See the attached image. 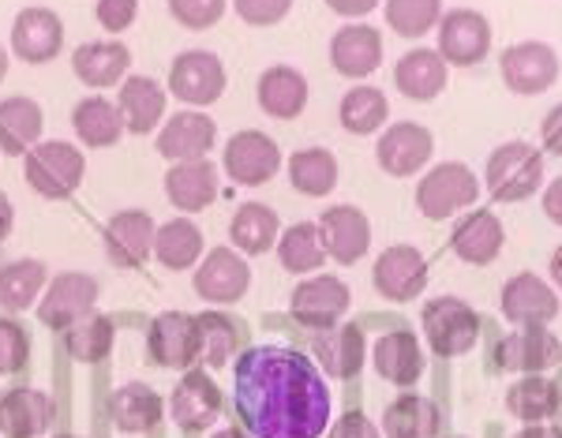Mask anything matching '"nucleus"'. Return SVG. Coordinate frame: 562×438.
Instances as JSON below:
<instances>
[{
  "label": "nucleus",
  "instance_id": "nucleus-27",
  "mask_svg": "<svg viewBox=\"0 0 562 438\" xmlns=\"http://www.w3.org/2000/svg\"><path fill=\"white\" fill-rule=\"evenodd\" d=\"M503 244H506V229L492 210H469L465 217H458L454 233H450V248H454L458 259L469 262V267H487V262H495Z\"/></svg>",
  "mask_w": 562,
  "mask_h": 438
},
{
  "label": "nucleus",
  "instance_id": "nucleus-40",
  "mask_svg": "<svg viewBox=\"0 0 562 438\" xmlns=\"http://www.w3.org/2000/svg\"><path fill=\"white\" fill-rule=\"evenodd\" d=\"M338 158H334L326 146H304L289 158V184H293L301 195H312V199H323L338 188Z\"/></svg>",
  "mask_w": 562,
  "mask_h": 438
},
{
  "label": "nucleus",
  "instance_id": "nucleus-33",
  "mask_svg": "<svg viewBox=\"0 0 562 438\" xmlns=\"http://www.w3.org/2000/svg\"><path fill=\"white\" fill-rule=\"evenodd\" d=\"M166 87L158 83V79L150 76H132L121 83V98H116V105H121V116H124V132L132 135H150L154 127L161 124V116H166Z\"/></svg>",
  "mask_w": 562,
  "mask_h": 438
},
{
  "label": "nucleus",
  "instance_id": "nucleus-47",
  "mask_svg": "<svg viewBox=\"0 0 562 438\" xmlns=\"http://www.w3.org/2000/svg\"><path fill=\"white\" fill-rule=\"evenodd\" d=\"M31 363V334L20 318L0 315V375H23Z\"/></svg>",
  "mask_w": 562,
  "mask_h": 438
},
{
  "label": "nucleus",
  "instance_id": "nucleus-55",
  "mask_svg": "<svg viewBox=\"0 0 562 438\" xmlns=\"http://www.w3.org/2000/svg\"><path fill=\"white\" fill-rule=\"evenodd\" d=\"M15 229V206H12V199L0 191V244L8 240V233Z\"/></svg>",
  "mask_w": 562,
  "mask_h": 438
},
{
  "label": "nucleus",
  "instance_id": "nucleus-1",
  "mask_svg": "<svg viewBox=\"0 0 562 438\" xmlns=\"http://www.w3.org/2000/svg\"><path fill=\"white\" fill-rule=\"evenodd\" d=\"M233 401L251 438H323L330 424V386L312 356L289 345L244 349Z\"/></svg>",
  "mask_w": 562,
  "mask_h": 438
},
{
  "label": "nucleus",
  "instance_id": "nucleus-25",
  "mask_svg": "<svg viewBox=\"0 0 562 438\" xmlns=\"http://www.w3.org/2000/svg\"><path fill=\"white\" fill-rule=\"evenodd\" d=\"M166 401L147 382H124L109 397V416H113L121 435H154L166 424Z\"/></svg>",
  "mask_w": 562,
  "mask_h": 438
},
{
  "label": "nucleus",
  "instance_id": "nucleus-39",
  "mask_svg": "<svg viewBox=\"0 0 562 438\" xmlns=\"http://www.w3.org/2000/svg\"><path fill=\"white\" fill-rule=\"evenodd\" d=\"M49 285V270L42 259H15L0 267V307L12 315L38 304L42 289Z\"/></svg>",
  "mask_w": 562,
  "mask_h": 438
},
{
  "label": "nucleus",
  "instance_id": "nucleus-12",
  "mask_svg": "<svg viewBox=\"0 0 562 438\" xmlns=\"http://www.w3.org/2000/svg\"><path fill=\"white\" fill-rule=\"evenodd\" d=\"M503 315L514 330H532V326H551L559 318V292L540 273L521 270L503 285Z\"/></svg>",
  "mask_w": 562,
  "mask_h": 438
},
{
  "label": "nucleus",
  "instance_id": "nucleus-46",
  "mask_svg": "<svg viewBox=\"0 0 562 438\" xmlns=\"http://www.w3.org/2000/svg\"><path fill=\"white\" fill-rule=\"evenodd\" d=\"M442 20V0H386V23L402 38H424Z\"/></svg>",
  "mask_w": 562,
  "mask_h": 438
},
{
  "label": "nucleus",
  "instance_id": "nucleus-8",
  "mask_svg": "<svg viewBox=\"0 0 562 438\" xmlns=\"http://www.w3.org/2000/svg\"><path fill=\"white\" fill-rule=\"evenodd\" d=\"M98 296H102V285H98V278H90V273H83V270L57 273L42 292V304H38L42 326L65 334L68 326H76L79 318H87L94 312Z\"/></svg>",
  "mask_w": 562,
  "mask_h": 438
},
{
  "label": "nucleus",
  "instance_id": "nucleus-44",
  "mask_svg": "<svg viewBox=\"0 0 562 438\" xmlns=\"http://www.w3.org/2000/svg\"><path fill=\"white\" fill-rule=\"evenodd\" d=\"M278 262H281V270L301 273V278H304V273H312V270H319L326 262L319 225H315V222L289 225V229L281 233V240H278Z\"/></svg>",
  "mask_w": 562,
  "mask_h": 438
},
{
  "label": "nucleus",
  "instance_id": "nucleus-45",
  "mask_svg": "<svg viewBox=\"0 0 562 438\" xmlns=\"http://www.w3.org/2000/svg\"><path fill=\"white\" fill-rule=\"evenodd\" d=\"M386 116H390L386 94L379 87H364V83L352 87L338 105V121L352 135H375L386 124Z\"/></svg>",
  "mask_w": 562,
  "mask_h": 438
},
{
  "label": "nucleus",
  "instance_id": "nucleus-15",
  "mask_svg": "<svg viewBox=\"0 0 562 438\" xmlns=\"http://www.w3.org/2000/svg\"><path fill=\"white\" fill-rule=\"evenodd\" d=\"M431 154H435V135L416 121L390 124L375 143L379 169L390 172V177H397V180L416 177L420 169H428Z\"/></svg>",
  "mask_w": 562,
  "mask_h": 438
},
{
  "label": "nucleus",
  "instance_id": "nucleus-49",
  "mask_svg": "<svg viewBox=\"0 0 562 438\" xmlns=\"http://www.w3.org/2000/svg\"><path fill=\"white\" fill-rule=\"evenodd\" d=\"M233 8L248 26H274L289 15L293 0H233Z\"/></svg>",
  "mask_w": 562,
  "mask_h": 438
},
{
  "label": "nucleus",
  "instance_id": "nucleus-18",
  "mask_svg": "<svg viewBox=\"0 0 562 438\" xmlns=\"http://www.w3.org/2000/svg\"><path fill=\"white\" fill-rule=\"evenodd\" d=\"M65 49V23L53 8L31 4L12 23V53L23 64H49Z\"/></svg>",
  "mask_w": 562,
  "mask_h": 438
},
{
  "label": "nucleus",
  "instance_id": "nucleus-14",
  "mask_svg": "<svg viewBox=\"0 0 562 438\" xmlns=\"http://www.w3.org/2000/svg\"><path fill=\"white\" fill-rule=\"evenodd\" d=\"M492 53V23L476 8H450L439 20V57L454 68H473Z\"/></svg>",
  "mask_w": 562,
  "mask_h": 438
},
{
  "label": "nucleus",
  "instance_id": "nucleus-52",
  "mask_svg": "<svg viewBox=\"0 0 562 438\" xmlns=\"http://www.w3.org/2000/svg\"><path fill=\"white\" fill-rule=\"evenodd\" d=\"M540 139H543V150L562 158V102L540 121Z\"/></svg>",
  "mask_w": 562,
  "mask_h": 438
},
{
  "label": "nucleus",
  "instance_id": "nucleus-60",
  "mask_svg": "<svg viewBox=\"0 0 562 438\" xmlns=\"http://www.w3.org/2000/svg\"><path fill=\"white\" fill-rule=\"evenodd\" d=\"M53 438H83V435H53Z\"/></svg>",
  "mask_w": 562,
  "mask_h": 438
},
{
  "label": "nucleus",
  "instance_id": "nucleus-19",
  "mask_svg": "<svg viewBox=\"0 0 562 438\" xmlns=\"http://www.w3.org/2000/svg\"><path fill=\"white\" fill-rule=\"evenodd\" d=\"M371 278H375V289L383 292L386 300L409 304V300H416L428 289V259H424L420 248H413V244H394V248H386L375 259Z\"/></svg>",
  "mask_w": 562,
  "mask_h": 438
},
{
  "label": "nucleus",
  "instance_id": "nucleus-21",
  "mask_svg": "<svg viewBox=\"0 0 562 438\" xmlns=\"http://www.w3.org/2000/svg\"><path fill=\"white\" fill-rule=\"evenodd\" d=\"M217 143V124L214 116L199 113V109H184V113H173L166 124H161L158 139H154V150L166 161H199L214 150Z\"/></svg>",
  "mask_w": 562,
  "mask_h": 438
},
{
  "label": "nucleus",
  "instance_id": "nucleus-3",
  "mask_svg": "<svg viewBox=\"0 0 562 438\" xmlns=\"http://www.w3.org/2000/svg\"><path fill=\"white\" fill-rule=\"evenodd\" d=\"M23 177L31 191H38L42 199H68L83 184L87 158L79 146H71L65 139H45L34 150H26Z\"/></svg>",
  "mask_w": 562,
  "mask_h": 438
},
{
  "label": "nucleus",
  "instance_id": "nucleus-31",
  "mask_svg": "<svg viewBox=\"0 0 562 438\" xmlns=\"http://www.w3.org/2000/svg\"><path fill=\"white\" fill-rule=\"evenodd\" d=\"M371 360H375L379 379L394 382V386H413V382H420L424 375V349H420V341H416V334L405 330V326L402 330H386L379 337Z\"/></svg>",
  "mask_w": 562,
  "mask_h": 438
},
{
  "label": "nucleus",
  "instance_id": "nucleus-24",
  "mask_svg": "<svg viewBox=\"0 0 562 438\" xmlns=\"http://www.w3.org/2000/svg\"><path fill=\"white\" fill-rule=\"evenodd\" d=\"M57 419V405L49 394L34 386H12L0 394V435L4 438H38Z\"/></svg>",
  "mask_w": 562,
  "mask_h": 438
},
{
  "label": "nucleus",
  "instance_id": "nucleus-36",
  "mask_svg": "<svg viewBox=\"0 0 562 438\" xmlns=\"http://www.w3.org/2000/svg\"><path fill=\"white\" fill-rule=\"evenodd\" d=\"M71 127H76V135L83 146H98V150H102V146H116L124 135L121 105L109 102L102 94H90L71 109Z\"/></svg>",
  "mask_w": 562,
  "mask_h": 438
},
{
  "label": "nucleus",
  "instance_id": "nucleus-26",
  "mask_svg": "<svg viewBox=\"0 0 562 438\" xmlns=\"http://www.w3.org/2000/svg\"><path fill=\"white\" fill-rule=\"evenodd\" d=\"M315 360L330 379H357L368 360V337L360 323H338L315 334Z\"/></svg>",
  "mask_w": 562,
  "mask_h": 438
},
{
  "label": "nucleus",
  "instance_id": "nucleus-37",
  "mask_svg": "<svg viewBox=\"0 0 562 438\" xmlns=\"http://www.w3.org/2000/svg\"><path fill=\"white\" fill-rule=\"evenodd\" d=\"M506 408L521 424H543V419H551L562 408V386L555 379L525 375L510 382V390H506Z\"/></svg>",
  "mask_w": 562,
  "mask_h": 438
},
{
  "label": "nucleus",
  "instance_id": "nucleus-51",
  "mask_svg": "<svg viewBox=\"0 0 562 438\" xmlns=\"http://www.w3.org/2000/svg\"><path fill=\"white\" fill-rule=\"evenodd\" d=\"M326 438H383V431H379L360 408H349V413H341V419L330 427Z\"/></svg>",
  "mask_w": 562,
  "mask_h": 438
},
{
  "label": "nucleus",
  "instance_id": "nucleus-56",
  "mask_svg": "<svg viewBox=\"0 0 562 438\" xmlns=\"http://www.w3.org/2000/svg\"><path fill=\"white\" fill-rule=\"evenodd\" d=\"M514 438H562L559 427H548V424H525Z\"/></svg>",
  "mask_w": 562,
  "mask_h": 438
},
{
  "label": "nucleus",
  "instance_id": "nucleus-9",
  "mask_svg": "<svg viewBox=\"0 0 562 438\" xmlns=\"http://www.w3.org/2000/svg\"><path fill=\"white\" fill-rule=\"evenodd\" d=\"M225 397L206 368H188L177 390L169 394V416L184 435H203L222 419Z\"/></svg>",
  "mask_w": 562,
  "mask_h": 438
},
{
  "label": "nucleus",
  "instance_id": "nucleus-17",
  "mask_svg": "<svg viewBox=\"0 0 562 438\" xmlns=\"http://www.w3.org/2000/svg\"><path fill=\"white\" fill-rule=\"evenodd\" d=\"M562 363V341L548 326H532V330H514L498 341L495 368L506 375H543L548 368Z\"/></svg>",
  "mask_w": 562,
  "mask_h": 438
},
{
  "label": "nucleus",
  "instance_id": "nucleus-53",
  "mask_svg": "<svg viewBox=\"0 0 562 438\" xmlns=\"http://www.w3.org/2000/svg\"><path fill=\"white\" fill-rule=\"evenodd\" d=\"M326 8L341 20H364L379 8V0H326Z\"/></svg>",
  "mask_w": 562,
  "mask_h": 438
},
{
  "label": "nucleus",
  "instance_id": "nucleus-41",
  "mask_svg": "<svg viewBox=\"0 0 562 438\" xmlns=\"http://www.w3.org/2000/svg\"><path fill=\"white\" fill-rule=\"evenodd\" d=\"M281 222H278V210L267 203H240L237 214L229 222V236L237 244L240 255H262L278 244Z\"/></svg>",
  "mask_w": 562,
  "mask_h": 438
},
{
  "label": "nucleus",
  "instance_id": "nucleus-38",
  "mask_svg": "<svg viewBox=\"0 0 562 438\" xmlns=\"http://www.w3.org/2000/svg\"><path fill=\"white\" fill-rule=\"evenodd\" d=\"M203 255V229L192 217H173L161 222L158 236H154V259L166 270H192Z\"/></svg>",
  "mask_w": 562,
  "mask_h": 438
},
{
  "label": "nucleus",
  "instance_id": "nucleus-2",
  "mask_svg": "<svg viewBox=\"0 0 562 438\" xmlns=\"http://www.w3.org/2000/svg\"><path fill=\"white\" fill-rule=\"evenodd\" d=\"M484 184L495 203H525L543 188V154L521 139L495 146L487 158Z\"/></svg>",
  "mask_w": 562,
  "mask_h": 438
},
{
  "label": "nucleus",
  "instance_id": "nucleus-11",
  "mask_svg": "<svg viewBox=\"0 0 562 438\" xmlns=\"http://www.w3.org/2000/svg\"><path fill=\"white\" fill-rule=\"evenodd\" d=\"M229 87V76H225V64L217 53L211 49H188L180 53L169 68V94L180 98L184 105H214L217 98Z\"/></svg>",
  "mask_w": 562,
  "mask_h": 438
},
{
  "label": "nucleus",
  "instance_id": "nucleus-35",
  "mask_svg": "<svg viewBox=\"0 0 562 438\" xmlns=\"http://www.w3.org/2000/svg\"><path fill=\"white\" fill-rule=\"evenodd\" d=\"M442 431V413L431 397L402 394L390 401L383 413V435L386 438H435Z\"/></svg>",
  "mask_w": 562,
  "mask_h": 438
},
{
  "label": "nucleus",
  "instance_id": "nucleus-32",
  "mask_svg": "<svg viewBox=\"0 0 562 438\" xmlns=\"http://www.w3.org/2000/svg\"><path fill=\"white\" fill-rule=\"evenodd\" d=\"M45 113L34 98L12 94L0 102V150L8 158H26V150L42 143Z\"/></svg>",
  "mask_w": 562,
  "mask_h": 438
},
{
  "label": "nucleus",
  "instance_id": "nucleus-13",
  "mask_svg": "<svg viewBox=\"0 0 562 438\" xmlns=\"http://www.w3.org/2000/svg\"><path fill=\"white\" fill-rule=\"evenodd\" d=\"M150 363L169 371H188L199 363V323L188 312H161L147 326Z\"/></svg>",
  "mask_w": 562,
  "mask_h": 438
},
{
  "label": "nucleus",
  "instance_id": "nucleus-57",
  "mask_svg": "<svg viewBox=\"0 0 562 438\" xmlns=\"http://www.w3.org/2000/svg\"><path fill=\"white\" fill-rule=\"evenodd\" d=\"M548 270H551V285H555L562 292V244L555 251H551V259H548Z\"/></svg>",
  "mask_w": 562,
  "mask_h": 438
},
{
  "label": "nucleus",
  "instance_id": "nucleus-10",
  "mask_svg": "<svg viewBox=\"0 0 562 438\" xmlns=\"http://www.w3.org/2000/svg\"><path fill=\"white\" fill-rule=\"evenodd\" d=\"M222 169L233 184L240 188H262L278 177L281 169V146L267 132H237L222 150Z\"/></svg>",
  "mask_w": 562,
  "mask_h": 438
},
{
  "label": "nucleus",
  "instance_id": "nucleus-58",
  "mask_svg": "<svg viewBox=\"0 0 562 438\" xmlns=\"http://www.w3.org/2000/svg\"><path fill=\"white\" fill-rule=\"evenodd\" d=\"M195 438V435H192ZM203 438H251L244 427H233V424H225V427H214L211 435H203Z\"/></svg>",
  "mask_w": 562,
  "mask_h": 438
},
{
  "label": "nucleus",
  "instance_id": "nucleus-16",
  "mask_svg": "<svg viewBox=\"0 0 562 438\" xmlns=\"http://www.w3.org/2000/svg\"><path fill=\"white\" fill-rule=\"evenodd\" d=\"M154 236H158V225L147 210H121L102 229L105 259L121 270H139L154 255Z\"/></svg>",
  "mask_w": 562,
  "mask_h": 438
},
{
  "label": "nucleus",
  "instance_id": "nucleus-6",
  "mask_svg": "<svg viewBox=\"0 0 562 438\" xmlns=\"http://www.w3.org/2000/svg\"><path fill=\"white\" fill-rule=\"evenodd\" d=\"M352 304V292L341 278L334 273H315V278H304L301 285L293 289V300H289V315L304 326V330H330L346 318Z\"/></svg>",
  "mask_w": 562,
  "mask_h": 438
},
{
  "label": "nucleus",
  "instance_id": "nucleus-34",
  "mask_svg": "<svg viewBox=\"0 0 562 438\" xmlns=\"http://www.w3.org/2000/svg\"><path fill=\"white\" fill-rule=\"evenodd\" d=\"M447 68L450 64L439 57V49H409L394 64V87L409 102H431L447 90Z\"/></svg>",
  "mask_w": 562,
  "mask_h": 438
},
{
  "label": "nucleus",
  "instance_id": "nucleus-50",
  "mask_svg": "<svg viewBox=\"0 0 562 438\" xmlns=\"http://www.w3.org/2000/svg\"><path fill=\"white\" fill-rule=\"evenodd\" d=\"M94 15H98V23H102L105 31L124 34L135 23V15H139V0H98Z\"/></svg>",
  "mask_w": 562,
  "mask_h": 438
},
{
  "label": "nucleus",
  "instance_id": "nucleus-28",
  "mask_svg": "<svg viewBox=\"0 0 562 438\" xmlns=\"http://www.w3.org/2000/svg\"><path fill=\"white\" fill-rule=\"evenodd\" d=\"M307 76L293 64H274L259 76V87H256V98H259V109L274 121H296L307 105Z\"/></svg>",
  "mask_w": 562,
  "mask_h": 438
},
{
  "label": "nucleus",
  "instance_id": "nucleus-54",
  "mask_svg": "<svg viewBox=\"0 0 562 438\" xmlns=\"http://www.w3.org/2000/svg\"><path fill=\"white\" fill-rule=\"evenodd\" d=\"M543 214H548L555 225H562V177H555L548 188H543Z\"/></svg>",
  "mask_w": 562,
  "mask_h": 438
},
{
  "label": "nucleus",
  "instance_id": "nucleus-30",
  "mask_svg": "<svg viewBox=\"0 0 562 438\" xmlns=\"http://www.w3.org/2000/svg\"><path fill=\"white\" fill-rule=\"evenodd\" d=\"M71 68H76L79 83H87L90 90H105L128 79L132 53L121 42H83L71 53Z\"/></svg>",
  "mask_w": 562,
  "mask_h": 438
},
{
  "label": "nucleus",
  "instance_id": "nucleus-7",
  "mask_svg": "<svg viewBox=\"0 0 562 438\" xmlns=\"http://www.w3.org/2000/svg\"><path fill=\"white\" fill-rule=\"evenodd\" d=\"M559 53L548 42H514L510 49H503L498 57V76L503 83L521 98H537L543 90L559 83Z\"/></svg>",
  "mask_w": 562,
  "mask_h": 438
},
{
  "label": "nucleus",
  "instance_id": "nucleus-20",
  "mask_svg": "<svg viewBox=\"0 0 562 438\" xmlns=\"http://www.w3.org/2000/svg\"><path fill=\"white\" fill-rule=\"evenodd\" d=\"M251 289V267L237 248H214L195 270V292L206 304H237Z\"/></svg>",
  "mask_w": 562,
  "mask_h": 438
},
{
  "label": "nucleus",
  "instance_id": "nucleus-59",
  "mask_svg": "<svg viewBox=\"0 0 562 438\" xmlns=\"http://www.w3.org/2000/svg\"><path fill=\"white\" fill-rule=\"evenodd\" d=\"M4 76H8V49L0 45V83H4Z\"/></svg>",
  "mask_w": 562,
  "mask_h": 438
},
{
  "label": "nucleus",
  "instance_id": "nucleus-5",
  "mask_svg": "<svg viewBox=\"0 0 562 438\" xmlns=\"http://www.w3.org/2000/svg\"><path fill=\"white\" fill-rule=\"evenodd\" d=\"M480 199V180L465 161H442L431 166L416 184V210L431 222H447V217L461 214Z\"/></svg>",
  "mask_w": 562,
  "mask_h": 438
},
{
  "label": "nucleus",
  "instance_id": "nucleus-48",
  "mask_svg": "<svg viewBox=\"0 0 562 438\" xmlns=\"http://www.w3.org/2000/svg\"><path fill=\"white\" fill-rule=\"evenodd\" d=\"M169 12L188 31H211L225 15V0H169Z\"/></svg>",
  "mask_w": 562,
  "mask_h": 438
},
{
  "label": "nucleus",
  "instance_id": "nucleus-23",
  "mask_svg": "<svg viewBox=\"0 0 562 438\" xmlns=\"http://www.w3.org/2000/svg\"><path fill=\"white\" fill-rule=\"evenodd\" d=\"M330 64L341 79H368L383 64V34L368 23H346L330 38Z\"/></svg>",
  "mask_w": 562,
  "mask_h": 438
},
{
  "label": "nucleus",
  "instance_id": "nucleus-22",
  "mask_svg": "<svg viewBox=\"0 0 562 438\" xmlns=\"http://www.w3.org/2000/svg\"><path fill=\"white\" fill-rule=\"evenodd\" d=\"M315 225H319L326 259L341 262V267L360 262L371 248V222L360 206H349V203L330 206V210H323V217Z\"/></svg>",
  "mask_w": 562,
  "mask_h": 438
},
{
  "label": "nucleus",
  "instance_id": "nucleus-61",
  "mask_svg": "<svg viewBox=\"0 0 562 438\" xmlns=\"http://www.w3.org/2000/svg\"><path fill=\"white\" fill-rule=\"evenodd\" d=\"M450 438H465V435H450Z\"/></svg>",
  "mask_w": 562,
  "mask_h": 438
},
{
  "label": "nucleus",
  "instance_id": "nucleus-4",
  "mask_svg": "<svg viewBox=\"0 0 562 438\" xmlns=\"http://www.w3.org/2000/svg\"><path fill=\"white\" fill-rule=\"evenodd\" d=\"M420 330L435 356L454 360V356H465L476 349L480 315L461 296H431L420 312Z\"/></svg>",
  "mask_w": 562,
  "mask_h": 438
},
{
  "label": "nucleus",
  "instance_id": "nucleus-29",
  "mask_svg": "<svg viewBox=\"0 0 562 438\" xmlns=\"http://www.w3.org/2000/svg\"><path fill=\"white\" fill-rule=\"evenodd\" d=\"M217 188H222V177H217V166L206 158L199 161H177L173 169L166 172V195L180 214H199L217 199Z\"/></svg>",
  "mask_w": 562,
  "mask_h": 438
},
{
  "label": "nucleus",
  "instance_id": "nucleus-43",
  "mask_svg": "<svg viewBox=\"0 0 562 438\" xmlns=\"http://www.w3.org/2000/svg\"><path fill=\"white\" fill-rule=\"evenodd\" d=\"M116 341V318L90 312L87 318H79L76 326L65 330V352L79 363H102L109 352H113Z\"/></svg>",
  "mask_w": 562,
  "mask_h": 438
},
{
  "label": "nucleus",
  "instance_id": "nucleus-42",
  "mask_svg": "<svg viewBox=\"0 0 562 438\" xmlns=\"http://www.w3.org/2000/svg\"><path fill=\"white\" fill-rule=\"evenodd\" d=\"M195 323H199V363L206 371L225 368L240 349V323L225 312H203L195 315Z\"/></svg>",
  "mask_w": 562,
  "mask_h": 438
}]
</instances>
